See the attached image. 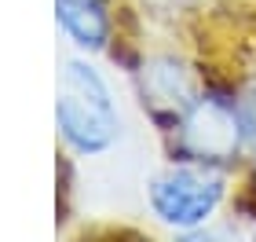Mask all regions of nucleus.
Wrapping results in <instances>:
<instances>
[{"instance_id": "1", "label": "nucleus", "mask_w": 256, "mask_h": 242, "mask_svg": "<svg viewBox=\"0 0 256 242\" xmlns=\"http://www.w3.org/2000/svg\"><path fill=\"white\" fill-rule=\"evenodd\" d=\"M55 118H59L62 140L80 154L106 151L118 136V114H114L110 88L88 63H66Z\"/></svg>"}, {"instance_id": "3", "label": "nucleus", "mask_w": 256, "mask_h": 242, "mask_svg": "<svg viewBox=\"0 0 256 242\" xmlns=\"http://www.w3.org/2000/svg\"><path fill=\"white\" fill-rule=\"evenodd\" d=\"M242 140H246V125H242L234 103L220 96H202L187 107L183 118V143L187 151L202 161H220L238 154Z\"/></svg>"}, {"instance_id": "2", "label": "nucleus", "mask_w": 256, "mask_h": 242, "mask_svg": "<svg viewBox=\"0 0 256 242\" xmlns=\"http://www.w3.org/2000/svg\"><path fill=\"white\" fill-rule=\"evenodd\" d=\"M224 198V176L208 169H176L150 183V205L172 227L205 224Z\"/></svg>"}, {"instance_id": "4", "label": "nucleus", "mask_w": 256, "mask_h": 242, "mask_svg": "<svg viewBox=\"0 0 256 242\" xmlns=\"http://www.w3.org/2000/svg\"><path fill=\"white\" fill-rule=\"evenodd\" d=\"M55 15H59V26L70 33V41H77L80 48H106L110 19L102 0H55Z\"/></svg>"}, {"instance_id": "5", "label": "nucleus", "mask_w": 256, "mask_h": 242, "mask_svg": "<svg viewBox=\"0 0 256 242\" xmlns=\"http://www.w3.org/2000/svg\"><path fill=\"white\" fill-rule=\"evenodd\" d=\"M183 242H208V238H198V235H187V238H183Z\"/></svg>"}]
</instances>
